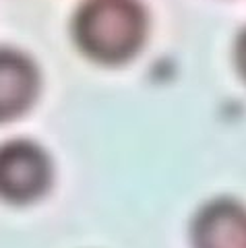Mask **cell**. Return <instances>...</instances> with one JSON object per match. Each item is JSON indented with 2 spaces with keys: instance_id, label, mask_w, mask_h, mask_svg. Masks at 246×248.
I'll return each mask as SVG.
<instances>
[{
  "instance_id": "6da1fadb",
  "label": "cell",
  "mask_w": 246,
  "mask_h": 248,
  "mask_svg": "<svg viewBox=\"0 0 246 248\" xmlns=\"http://www.w3.org/2000/svg\"><path fill=\"white\" fill-rule=\"evenodd\" d=\"M149 13L141 0H83L71 19L79 52L102 66H122L143 50Z\"/></svg>"
},
{
  "instance_id": "7a4b0ae2",
  "label": "cell",
  "mask_w": 246,
  "mask_h": 248,
  "mask_svg": "<svg viewBox=\"0 0 246 248\" xmlns=\"http://www.w3.org/2000/svg\"><path fill=\"white\" fill-rule=\"evenodd\" d=\"M54 184V164L48 151L29 139L0 143V201L31 205Z\"/></svg>"
},
{
  "instance_id": "3957f363",
  "label": "cell",
  "mask_w": 246,
  "mask_h": 248,
  "mask_svg": "<svg viewBox=\"0 0 246 248\" xmlns=\"http://www.w3.org/2000/svg\"><path fill=\"white\" fill-rule=\"evenodd\" d=\"M42 75L35 60L15 48H0V124L25 116L40 97Z\"/></svg>"
},
{
  "instance_id": "277c9868",
  "label": "cell",
  "mask_w": 246,
  "mask_h": 248,
  "mask_svg": "<svg viewBox=\"0 0 246 248\" xmlns=\"http://www.w3.org/2000/svg\"><path fill=\"white\" fill-rule=\"evenodd\" d=\"M193 248H246V205L232 197L205 203L190 223Z\"/></svg>"
},
{
  "instance_id": "5b68a950",
  "label": "cell",
  "mask_w": 246,
  "mask_h": 248,
  "mask_svg": "<svg viewBox=\"0 0 246 248\" xmlns=\"http://www.w3.org/2000/svg\"><path fill=\"white\" fill-rule=\"evenodd\" d=\"M234 62L240 77L246 81V27L238 33L236 44H234Z\"/></svg>"
}]
</instances>
